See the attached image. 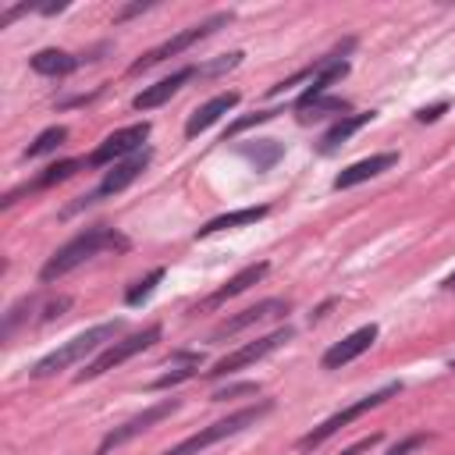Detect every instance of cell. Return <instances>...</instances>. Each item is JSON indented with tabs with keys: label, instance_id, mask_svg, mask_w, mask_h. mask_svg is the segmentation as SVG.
Masks as SVG:
<instances>
[{
	"label": "cell",
	"instance_id": "9a60e30c",
	"mask_svg": "<svg viewBox=\"0 0 455 455\" xmlns=\"http://www.w3.org/2000/svg\"><path fill=\"white\" fill-rule=\"evenodd\" d=\"M238 107V92H220V96H213V100H206L203 107H196L192 114H188V121H185V135L188 139H196V135H203L210 124H217L228 110H235Z\"/></svg>",
	"mask_w": 455,
	"mask_h": 455
},
{
	"label": "cell",
	"instance_id": "277c9868",
	"mask_svg": "<svg viewBox=\"0 0 455 455\" xmlns=\"http://www.w3.org/2000/svg\"><path fill=\"white\" fill-rule=\"evenodd\" d=\"M149 160H153V153L149 149H139L135 156H128V160H121V164H114L107 174H103V181L92 188V192H85V196H78L71 206H64V213L60 217H75L78 210H85V206H92V203H103V199H110V196H117V192H124L146 167H149Z\"/></svg>",
	"mask_w": 455,
	"mask_h": 455
},
{
	"label": "cell",
	"instance_id": "cb8c5ba5",
	"mask_svg": "<svg viewBox=\"0 0 455 455\" xmlns=\"http://www.w3.org/2000/svg\"><path fill=\"white\" fill-rule=\"evenodd\" d=\"M242 156H245V160H252V164H256V171H267V167L281 156V146H277V142H270V139H259L256 146H242Z\"/></svg>",
	"mask_w": 455,
	"mask_h": 455
},
{
	"label": "cell",
	"instance_id": "7c38bea8",
	"mask_svg": "<svg viewBox=\"0 0 455 455\" xmlns=\"http://www.w3.org/2000/svg\"><path fill=\"white\" fill-rule=\"evenodd\" d=\"M377 334H380V331H377V323H363L359 331H352V334H345L341 341H334V345L323 352L320 366H323V370H338V366H345V363L359 359L363 352H370V348H373Z\"/></svg>",
	"mask_w": 455,
	"mask_h": 455
},
{
	"label": "cell",
	"instance_id": "44dd1931",
	"mask_svg": "<svg viewBox=\"0 0 455 455\" xmlns=\"http://www.w3.org/2000/svg\"><path fill=\"white\" fill-rule=\"evenodd\" d=\"M323 117H348V103L341 100V96H320V100H313L309 107H302L299 110V121L302 124H309V121H323Z\"/></svg>",
	"mask_w": 455,
	"mask_h": 455
},
{
	"label": "cell",
	"instance_id": "4fadbf2b",
	"mask_svg": "<svg viewBox=\"0 0 455 455\" xmlns=\"http://www.w3.org/2000/svg\"><path fill=\"white\" fill-rule=\"evenodd\" d=\"M85 167V156L82 160H60V164H50L43 174H36L32 181H25L21 188H11L7 196H4V203L0 206H14L21 196H28V192H43V188H53V185H60V181H68L71 174H78Z\"/></svg>",
	"mask_w": 455,
	"mask_h": 455
},
{
	"label": "cell",
	"instance_id": "ffe728a7",
	"mask_svg": "<svg viewBox=\"0 0 455 455\" xmlns=\"http://www.w3.org/2000/svg\"><path fill=\"white\" fill-rule=\"evenodd\" d=\"M270 213V206L263 203V206H245V210H231V213H220V217H213V220H206L199 231H196V238H206V235H213V231H224V228H242V224H256V220H263Z\"/></svg>",
	"mask_w": 455,
	"mask_h": 455
},
{
	"label": "cell",
	"instance_id": "4316f807",
	"mask_svg": "<svg viewBox=\"0 0 455 455\" xmlns=\"http://www.w3.org/2000/svg\"><path fill=\"white\" fill-rule=\"evenodd\" d=\"M430 437H434V434H427V430H419V434H409V437H402V441H398V444H395L387 455H412V451H419V448H423Z\"/></svg>",
	"mask_w": 455,
	"mask_h": 455
},
{
	"label": "cell",
	"instance_id": "1f68e13d",
	"mask_svg": "<svg viewBox=\"0 0 455 455\" xmlns=\"http://www.w3.org/2000/svg\"><path fill=\"white\" fill-rule=\"evenodd\" d=\"M451 370H455V359H451Z\"/></svg>",
	"mask_w": 455,
	"mask_h": 455
},
{
	"label": "cell",
	"instance_id": "2e32d148",
	"mask_svg": "<svg viewBox=\"0 0 455 455\" xmlns=\"http://www.w3.org/2000/svg\"><path fill=\"white\" fill-rule=\"evenodd\" d=\"M267 270H270V263H252V267H245V270H238L224 288H217L213 295H206L192 313H199V309H213V306H224L228 299H235V295H242V291H249L256 281H263L267 277Z\"/></svg>",
	"mask_w": 455,
	"mask_h": 455
},
{
	"label": "cell",
	"instance_id": "3957f363",
	"mask_svg": "<svg viewBox=\"0 0 455 455\" xmlns=\"http://www.w3.org/2000/svg\"><path fill=\"white\" fill-rule=\"evenodd\" d=\"M270 409H274V402H270V398H259L256 405H245V409H238V412H231V416H224V419H217V423H210V427L196 430L192 437L178 441V444H174V448H167L164 455H199V451H206L210 444H217V441H224V437H235V434H242V430L256 427Z\"/></svg>",
	"mask_w": 455,
	"mask_h": 455
},
{
	"label": "cell",
	"instance_id": "8992f818",
	"mask_svg": "<svg viewBox=\"0 0 455 455\" xmlns=\"http://www.w3.org/2000/svg\"><path fill=\"white\" fill-rule=\"evenodd\" d=\"M395 395H402V380H391V384H384L380 391H373V395H366V398H359V402H352V405H345V409H338L334 416H327L320 427H313L302 441H299V448L302 451H313V448H320L327 437H334L341 427H348L352 419H359L363 412H370V409H377V405H384L387 398H395Z\"/></svg>",
	"mask_w": 455,
	"mask_h": 455
},
{
	"label": "cell",
	"instance_id": "603a6c76",
	"mask_svg": "<svg viewBox=\"0 0 455 455\" xmlns=\"http://www.w3.org/2000/svg\"><path fill=\"white\" fill-rule=\"evenodd\" d=\"M160 281H164V267H153L146 277H139V281L124 291V306H142V302L153 295V288H156Z\"/></svg>",
	"mask_w": 455,
	"mask_h": 455
},
{
	"label": "cell",
	"instance_id": "f546056e",
	"mask_svg": "<svg viewBox=\"0 0 455 455\" xmlns=\"http://www.w3.org/2000/svg\"><path fill=\"white\" fill-rule=\"evenodd\" d=\"M444 110H448V103H434V107H423V110L416 114V121H437Z\"/></svg>",
	"mask_w": 455,
	"mask_h": 455
},
{
	"label": "cell",
	"instance_id": "ba28073f",
	"mask_svg": "<svg viewBox=\"0 0 455 455\" xmlns=\"http://www.w3.org/2000/svg\"><path fill=\"white\" fill-rule=\"evenodd\" d=\"M291 334H295L291 327H277V331H270V334H263V338H256V341H249V345L228 352V355L217 359L210 370H203V377H206V380H217V377H228V373H235V370H245V366L259 363L263 355L277 352L284 341H291Z\"/></svg>",
	"mask_w": 455,
	"mask_h": 455
},
{
	"label": "cell",
	"instance_id": "5b68a950",
	"mask_svg": "<svg viewBox=\"0 0 455 455\" xmlns=\"http://www.w3.org/2000/svg\"><path fill=\"white\" fill-rule=\"evenodd\" d=\"M160 334H164V327H160V323H149V327H142V331H135V334H128V338H121V341L107 345L100 355H92V359L85 363V370H82L75 380H78V384H85V380H96V377H103L107 370H114V366L128 363L132 355L146 352L153 341H160Z\"/></svg>",
	"mask_w": 455,
	"mask_h": 455
},
{
	"label": "cell",
	"instance_id": "52a82bcc",
	"mask_svg": "<svg viewBox=\"0 0 455 455\" xmlns=\"http://www.w3.org/2000/svg\"><path fill=\"white\" fill-rule=\"evenodd\" d=\"M231 21V11H217V14H210L206 21H199V25H192V28H185V32H178V36H171L167 43H160V46H153L149 53H142L128 71L132 75H142V71H149V68H156V64H164L167 57H174V53H181V50H188L192 43H199V39H206L210 32H217L220 25H228Z\"/></svg>",
	"mask_w": 455,
	"mask_h": 455
},
{
	"label": "cell",
	"instance_id": "d4e9b609",
	"mask_svg": "<svg viewBox=\"0 0 455 455\" xmlns=\"http://www.w3.org/2000/svg\"><path fill=\"white\" fill-rule=\"evenodd\" d=\"M277 114H281V110H256V114H245V117L231 121V124H228V132H224V142H228V139H235V135H242L245 128H256V124H263V121L277 117Z\"/></svg>",
	"mask_w": 455,
	"mask_h": 455
},
{
	"label": "cell",
	"instance_id": "8fae6325",
	"mask_svg": "<svg viewBox=\"0 0 455 455\" xmlns=\"http://www.w3.org/2000/svg\"><path fill=\"white\" fill-rule=\"evenodd\" d=\"M288 309H291V302H288V299H263V302H256V306H249V309H242V313L228 316L224 323H217V327H213V334H210V341L217 345V341H224V338H235V334H242V331H245V327H252V323H263V320L284 316Z\"/></svg>",
	"mask_w": 455,
	"mask_h": 455
},
{
	"label": "cell",
	"instance_id": "7a4b0ae2",
	"mask_svg": "<svg viewBox=\"0 0 455 455\" xmlns=\"http://www.w3.org/2000/svg\"><path fill=\"white\" fill-rule=\"evenodd\" d=\"M121 320H107V323H96V327H89V331H82V334H75L71 341H64L60 348H53L50 355H43L32 370H28V377H53L57 370H68V366H75V363H82V359H89V355H100L107 345H114V338L121 334Z\"/></svg>",
	"mask_w": 455,
	"mask_h": 455
},
{
	"label": "cell",
	"instance_id": "e0dca14e",
	"mask_svg": "<svg viewBox=\"0 0 455 455\" xmlns=\"http://www.w3.org/2000/svg\"><path fill=\"white\" fill-rule=\"evenodd\" d=\"M398 164V153H373V156H366V160H355V164H348L338 178H334V188L341 192V188H352V185H359V181H366V178H377V174H384L387 167H395Z\"/></svg>",
	"mask_w": 455,
	"mask_h": 455
},
{
	"label": "cell",
	"instance_id": "ac0fdd59",
	"mask_svg": "<svg viewBox=\"0 0 455 455\" xmlns=\"http://www.w3.org/2000/svg\"><path fill=\"white\" fill-rule=\"evenodd\" d=\"M373 121V110H366V114H348V117H341V121H334L323 135H320V142H316V149L327 156V153H334L341 142H348L363 124H370Z\"/></svg>",
	"mask_w": 455,
	"mask_h": 455
},
{
	"label": "cell",
	"instance_id": "30bf717a",
	"mask_svg": "<svg viewBox=\"0 0 455 455\" xmlns=\"http://www.w3.org/2000/svg\"><path fill=\"white\" fill-rule=\"evenodd\" d=\"M178 409V398H164V402H156V405H149V409H142L139 416H132V419H124L121 427H114L103 441H100V448H96V455H107L110 448H117V444H124V441H132V437H139L142 430H149L153 423H160V419H167L171 412Z\"/></svg>",
	"mask_w": 455,
	"mask_h": 455
},
{
	"label": "cell",
	"instance_id": "5bb4252c",
	"mask_svg": "<svg viewBox=\"0 0 455 455\" xmlns=\"http://www.w3.org/2000/svg\"><path fill=\"white\" fill-rule=\"evenodd\" d=\"M188 78H199V68L196 64H188V68H178L174 75H167V78H160L156 85H149V89H142L135 100H132V107L135 110H153V107H160V103H167Z\"/></svg>",
	"mask_w": 455,
	"mask_h": 455
},
{
	"label": "cell",
	"instance_id": "83f0119b",
	"mask_svg": "<svg viewBox=\"0 0 455 455\" xmlns=\"http://www.w3.org/2000/svg\"><path fill=\"white\" fill-rule=\"evenodd\" d=\"M256 391H259V384H252V380H245V384H228V387L213 391V402H228V398H238V395H256Z\"/></svg>",
	"mask_w": 455,
	"mask_h": 455
},
{
	"label": "cell",
	"instance_id": "f1b7e54d",
	"mask_svg": "<svg viewBox=\"0 0 455 455\" xmlns=\"http://www.w3.org/2000/svg\"><path fill=\"white\" fill-rule=\"evenodd\" d=\"M380 444V434H370V437H363V441H355L352 448H345L341 455H359V451H370V448H377Z\"/></svg>",
	"mask_w": 455,
	"mask_h": 455
},
{
	"label": "cell",
	"instance_id": "4dcf8cb0",
	"mask_svg": "<svg viewBox=\"0 0 455 455\" xmlns=\"http://www.w3.org/2000/svg\"><path fill=\"white\" fill-rule=\"evenodd\" d=\"M441 288H448V291H455V270H451V274H448V277L441 281Z\"/></svg>",
	"mask_w": 455,
	"mask_h": 455
},
{
	"label": "cell",
	"instance_id": "d6986e66",
	"mask_svg": "<svg viewBox=\"0 0 455 455\" xmlns=\"http://www.w3.org/2000/svg\"><path fill=\"white\" fill-rule=\"evenodd\" d=\"M32 71H39V75H50V78H64V75H71V71H78L82 68V57H75V53H64V50H39V53H32Z\"/></svg>",
	"mask_w": 455,
	"mask_h": 455
},
{
	"label": "cell",
	"instance_id": "484cf974",
	"mask_svg": "<svg viewBox=\"0 0 455 455\" xmlns=\"http://www.w3.org/2000/svg\"><path fill=\"white\" fill-rule=\"evenodd\" d=\"M199 373V363H185V366H178L174 373H164V377H156L149 387L153 391H164V387H174V384H181V380H192Z\"/></svg>",
	"mask_w": 455,
	"mask_h": 455
},
{
	"label": "cell",
	"instance_id": "7402d4cb",
	"mask_svg": "<svg viewBox=\"0 0 455 455\" xmlns=\"http://www.w3.org/2000/svg\"><path fill=\"white\" fill-rule=\"evenodd\" d=\"M64 139H68V128H64V124H53V128L39 132V135H36V142H28V146H25V160H36V156L53 153Z\"/></svg>",
	"mask_w": 455,
	"mask_h": 455
},
{
	"label": "cell",
	"instance_id": "6da1fadb",
	"mask_svg": "<svg viewBox=\"0 0 455 455\" xmlns=\"http://www.w3.org/2000/svg\"><path fill=\"white\" fill-rule=\"evenodd\" d=\"M107 249H114V252H121V249H128V238L124 235H117L114 228H107V224H92V228H85V231H78L71 242H64L46 263H43V270H39V281H57V277H64V274H71L75 267H82L85 259H92V256H100V252H107Z\"/></svg>",
	"mask_w": 455,
	"mask_h": 455
},
{
	"label": "cell",
	"instance_id": "9c48e42d",
	"mask_svg": "<svg viewBox=\"0 0 455 455\" xmlns=\"http://www.w3.org/2000/svg\"><path fill=\"white\" fill-rule=\"evenodd\" d=\"M149 139V121H139V124H128V128H117V132H110L89 156H85V167H114V164H121V160H128V156H135L139 149H142V142Z\"/></svg>",
	"mask_w": 455,
	"mask_h": 455
}]
</instances>
